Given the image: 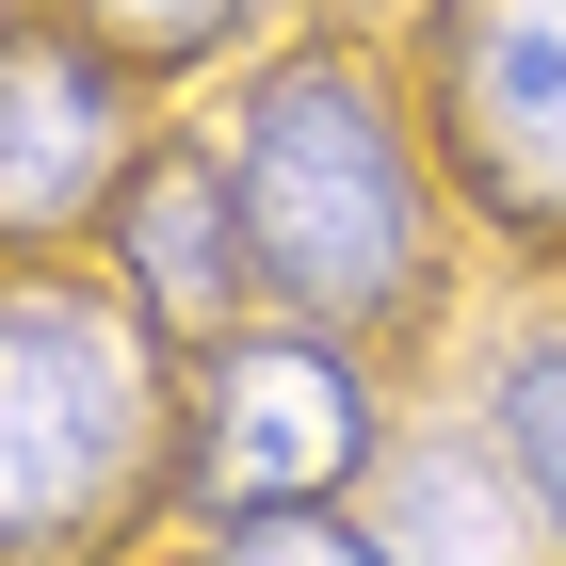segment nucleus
<instances>
[{
    "mask_svg": "<svg viewBox=\"0 0 566 566\" xmlns=\"http://www.w3.org/2000/svg\"><path fill=\"white\" fill-rule=\"evenodd\" d=\"M130 82L82 17H0V243H65L114 227L130 195Z\"/></svg>",
    "mask_w": 566,
    "mask_h": 566,
    "instance_id": "obj_5",
    "label": "nucleus"
},
{
    "mask_svg": "<svg viewBox=\"0 0 566 566\" xmlns=\"http://www.w3.org/2000/svg\"><path fill=\"white\" fill-rule=\"evenodd\" d=\"M65 17H82L114 65H195V49H227L260 0H65Z\"/></svg>",
    "mask_w": 566,
    "mask_h": 566,
    "instance_id": "obj_9",
    "label": "nucleus"
},
{
    "mask_svg": "<svg viewBox=\"0 0 566 566\" xmlns=\"http://www.w3.org/2000/svg\"><path fill=\"white\" fill-rule=\"evenodd\" d=\"M421 82H437V146L470 178V211L566 260V0H437Z\"/></svg>",
    "mask_w": 566,
    "mask_h": 566,
    "instance_id": "obj_4",
    "label": "nucleus"
},
{
    "mask_svg": "<svg viewBox=\"0 0 566 566\" xmlns=\"http://www.w3.org/2000/svg\"><path fill=\"white\" fill-rule=\"evenodd\" d=\"M485 437H502V470H518V518L566 551V324H534L502 356V389H485Z\"/></svg>",
    "mask_w": 566,
    "mask_h": 566,
    "instance_id": "obj_8",
    "label": "nucleus"
},
{
    "mask_svg": "<svg viewBox=\"0 0 566 566\" xmlns=\"http://www.w3.org/2000/svg\"><path fill=\"white\" fill-rule=\"evenodd\" d=\"M502 485H485L470 437H405L389 453V566H502Z\"/></svg>",
    "mask_w": 566,
    "mask_h": 566,
    "instance_id": "obj_7",
    "label": "nucleus"
},
{
    "mask_svg": "<svg viewBox=\"0 0 566 566\" xmlns=\"http://www.w3.org/2000/svg\"><path fill=\"white\" fill-rule=\"evenodd\" d=\"M211 566H389V534H373V518H324V502H292V518H227Z\"/></svg>",
    "mask_w": 566,
    "mask_h": 566,
    "instance_id": "obj_10",
    "label": "nucleus"
},
{
    "mask_svg": "<svg viewBox=\"0 0 566 566\" xmlns=\"http://www.w3.org/2000/svg\"><path fill=\"white\" fill-rule=\"evenodd\" d=\"M227 178H243L260 292L292 307V324L373 340V324H405V307L437 292V260H421V130L389 114V82H373L356 49H292V65L243 97Z\"/></svg>",
    "mask_w": 566,
    "mask_h": 566,
    "instance_id": "obj_1",
    "label": "nucleus"
},
{
    "mask_svg": "<svg viewBox=\"0 0 566 566\" xmlns=\"http://www.w3.org/2000/svg\"><path fill=\"white\" fill-rule=\"evenodd\" d=\"M373 470V373H356L340 324H227L211 373H195V421H178L163 485L178 518H292V502H340Z\"/></svg>",
    "mask_w": 566,
    "mask_h": 566,
    "instance_id": "obj_3",
    "label": "nucleus"
},
{
    "mask_svg": "<svg viewBox=\"0 0 566 566\" xmlns=\"http://www.w3.org/2000/svg\"><path fill=\"white\" fill-rule=\"evenodd\" d=\"M114 275L163 340H227L243 292H260V243H243V178L211 146H146L130 195H114Z\"/></svg>",
    "mask_w": 566,
    "mask_h": 566,
    "instance_id": "obj_6",
    "label": "nucleus"
},
{
    "mask_svg": "<svg viewBox=\"0 0 566 566\" xmlns=\"http://www.w3.org/2000/svg\"><path fill=\"white\" fill-rule=\"evenodd\" d=\"M163 453L178 437H163L130 307L65 292V275H0V566L97 551Z\"/></svg>",
    "mask_w": 566,
    "mask_h": 566,
    "instance_id": "obj_2",
    "label": "nucleus"
}]
</instances>
